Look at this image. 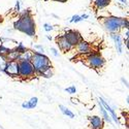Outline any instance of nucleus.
Returning a JSON list of instances; mask_svg holds the SVG:
<instances>
[{"label": "nucleus", "instance_id": "obj_8", "mask_svg": "<svg viewBox=\"0 0 129 129\" xmlns=\"http://www.w3.org/2000/svg\"><path fill=\"white\" fill-rule=\"evenodd\" d=\"M56 44H57V46L59 47V49L62 51V52H68V51H70L71 49H72V47L69 45V42L67 41V39L64 37L63 35H61V36H58L57 38H56Z\"/></svg>", "mask_w": 129, "mask_h": 129}, {"label": "nucleus", "instance_id": "obj_15", "mask_svg": "<svg viewBox=\"0 0 129 129\" xmlns=\"http://www.w3.org/2000/svg\"><path fill=\"white\" fill-rule=\"evenodd\" d=\"M59 109L61 110V112H62V114L63 115H65V116H67L68 118H71V119H73L74 118V114L70 111V110H68L66 106H64V105H59Z\"/></svg>", "mask_w": 129, "mask_h": 129}, {"label": "nucleus", "instance_id": "obj_18", "mask_svg": "<svg viewBox=\"0 0 129 129\" xmlns=\"http://www.w3.org/2000/svg\"><path fill=\"white\" fill-rule=\"evenodd\" d=\"M7 58L5 56H0V71H4V68L7 63Z\"/></svg>", "mask_w": 129, "mask_h": 129}, {"label": "nucleus", "instance_id": "obj_13", "mask_svg": "<svg viewBox=\"0 0 129 129\" xmlns=\"http://www.w3.org/2000/svg\"><path fill=\"white\" fill-rule=\"evenodd\" d=\"M37 103H38V98L37 97H32L28 102H24L22 104V107L23 109L31 110V109H34V107L37 105Z\"/></svg>", "mask_w": 129, "mask_h": 129}, {"label": "nucleus", "instance_id": "obj_27", "mask_svg": "<svg viewBox=\"0 0 129 129\" xmlns=\"http://www.w3.org/2000/svg\"><path fill=\"white\" fill-rule=\"evenodd\" d=\"M120 1H121V2L123 3V4H125V5L127 4V2H126V0H120Z\"/></svg>", "mask_w": 129, "mask_h": 129}, {"label": "nucleus", "instance_id": "obj_12", "mask_svg": "<svg viewBox=\"0 0 129 129\" xmlns=\"http://www.w3.org/2000/svg\"><path fill=\"white\" fill-rule=\"evenodd\" d=\"M111 37H112V39L115 41L116 49H117L118 53L121 54V53H122V48H123V44H122L121 36L118 34V33H112V34H111Z\"/></svg>", "mask_w": 129, "mask_h": 129}, {"label": "nucleus", "instance_id": "obj_22", "mask_svg": "<svg viewBox=\"0 0 129 129\" xmlns=\"http://www.w3.org/2000/svg\"><path fill=\"white\" fill-rule=\"evenodd\" d=\"M44 29H45L47 32H50V31H52L54 28H53V26H52V25H50V24L46 23V24L44 25Z\"/></svg>", "mask_w": 129, "mask_h": 129}, {"label": "nucleus", "instance_id": "obj_11", "mask_svg": "<svg viewBox=\"0 0 129 129\" xmlns=\"http://www.w3.org/2000/svg\"><path fill=\"white\" fill-rule=\"evenodd\" d=\"M77 50L80 54H90L91 53V46L88 44L87 41L82 39L77 45Z\"/></svg>", "mask_w": 129, "mask_h": 129}, {"label": "nucleus", "instance_id": "obj_24", "mask_svg": "<svg viewBox=\"0 0 129 129\" xmlns=\"http://www.w3.org/2000/svg\"><path fill=\"white\" fill-rule=\"evenodd\" d=\"M51 52H52V54H53V55L55 56V57H58V56H59V53L57 52V50H56V49L51 48Z\"/></svg>", "mask_w": 129, "mask_h": 129}, {"label": "nucleus", "instance_id": "obj_21", "mask_svg": "<svg viewBox=\"0 0 129 129\" xmlns=\"http://www.w3.org/2000/svg\"><path fill=\"white\" fill-rule=\"evenodd\" d=\"M65 91L69 94H76L77 93V88L74 87V86H70L68 88H65Z\"/></svg>", "mask_w": 129, "mask_h": 129}, {"label": "nucleus", "instance_id": "obj_1", "mask_svg": "<svg viewBox=\"0 0 129 129\" xmlns=\"http://www.w3.org/2000/svg\"><path fill=\"white\" fill-rule=\"evenodd\" d=\"M14 28L21 31L30 37H34L36 34V25L34 19L32 17L31 10L27 9L21 14L20 18L14 23Z\"/></svg>", "mask_w": 129, "mask_h": 129}, {"label": "nucleus", "instance_id": "obj_14", "mask_svg": "<svg viewBox=\"0 0 129 129\" xmlns=\"http://www.w3.org/2000/svg\"><path fill=\"white\" fill-rule=\"evenodd\" d=\"M111 0H95L94 1V6L96 9H101L110 5Z\"/></svg>", "mask_w": 129, "mask_h": 129}, {"label": "nucleus", "instance_id": "obj_4", "mask_svg": "<svg viewBox=\"0 0 129 129\" xmlns=\"http://www.w3.org/2000/svg\"><path fill=\"white\" fill-rule=\"evenodd\" d=\"M18 77H21L23 79H29L34 77L35 70L33 65L31 64L29 60L20 59L18 60Z\"/></svg>", "mask_w": 129, "mask_h": 129}, {"label": "nucleus", "instance_id": "obj_3", "mask_svg": "<svg viewBox=\"0 0 129 129\" xmlns=\"http://www.w3.org/2000/svg\"><path fill=\"white\" fill-rule=\"evenodd\" d=\"M102 25L111 33H117L121 28L128 29V20L125 18H119V17H107L103 18Z\"/></svg>", "mask_w": 129, "mask_h": 129}, {"label": "nucleus", "instance_id": "obj_9", "mask_svg": "<svg viewBox=\"0 0 129 129\" xmlns=\"http://www.w3.org/2000/svg\"><path fill=\"white\" fill-rule=\"evenodd\" d=\"M89 121H90L91 129H102L104 126V122L102 120V118H100L99 116L89 117Z\"/></svg>", "mask_w": 129, "mask_h": 129}, {"label": "nucleus", "instance_id": "obj_19", "mask_svg": "<svg viewBox=\"0 0 129 129\" xmlns=\"http://www.w3.org/2000/svg\"><path fill=\"white\" fill-rule=\"evenodd\" d=\"M10 51L12 50H9V49H7V48H5L3 46H0V56H5L6 57L10 53Z\"/></svg>", "mask_w": 129, "mask_h": 129}, {"label": "nucleus", "instance_id": "obj_23", "mask_svg": "<svg viewBox=\"0 0 129 129\" xmlns=\"http://www.w3.org/2000/svg\"><path fill=\"white\" fill-rule=\"evenodd\" d=\"M14 10H15L16 13H19L20 12V1H19V0H17V3H16V6H15Z\"/></svg>", "mask_w": 129, "mask_h": 129}, {"label": "nucleus", "instance_id": "obj_2", "mask_svg": "<svg viewBox=\"0 0 129 129\" xmlns=\"http://www.w3.org/2000/svg\"><path fill=\"white\" fill-rule=\"evenodd\" d=\"M30 62L34 67L35 73L39 74V76H42L47 70L53 68L52 65H51L49 57H47L44 53H40V52H33L32 53Z\"/></svg>", "mask_w": 129, "mask_h": 129}, {"label": "nucleus", "instance_id": "obj_7", "mask_svg": "<svg viewBox=\"0 0 129 129\" xmlns=\"http://www.w3.org/2000/svg\"><path fill=\"white\" fill-rule=\"evenodd\" d=\"M18 61L17 60H13V61H7L6 66L4 68V71L7 76L16 78L18 77Z\"/></svg>", "mask_w": 129, "mask_h": 129}, {"label": "nucleus", "instance_id": "obj_26", "mask_svg": "<svg viewBox=\"0 0 129 129\" xmlns=\"http://www.w3.org/2000/svg\"><path fill=\"white\" fill-rule=\"evenodd\" d=\"M53 1H57V2H62V3H64V2H66L67 0H53Z\"/></svg>", "mask_w": 129, "mask_h": 129}, {"label": "nucleus", "instance_id": "obj_17", "mask_svg": "<svg viewBox=\"0 0 129 129\" xmlns=\"http://www.w3.org/2000/svg\"><path fill=\"white\" fill-rule=\"evenodd\" d=\"M99 107H100V112H101V114H102V116H103V118H104V120L105 121H107L109 123H112V119H111V117H110V115L106 113V111L102 107V105L99 103Z\"/></svg>", "mask_w": 129, "mask_h": 129}, {"label": "nucleus", "instance_id": "obj_28", "mask_svg": "<svg viewBox=\"0 0 129 129\" xmlns=\"http://www.w3.org/2000/svg\"><path fill=\"white\" fill-rule=\"evenodd\" d=\"M47 37H48L49 40H52V37H51V36H47Z\"/></svg>", "mask_w": 129, "mask_h": 129}, {"label": "nucleus", "instance_id": "obj_6", "mask_svg": "<svg viewBox=\"0 0 129 129\" xmlns=\"http://www.w3.org/2000/svg\"><path fill=\"white\" fill-rule=\"evenodd\" d=\"M67 39V41L69 42V45L73 48V47H77V45L83 39L82 35L80 34V32L77 30H68L65 32V34L63 35Z\"/></svg>", "mask_w": 129, "mask_h": 129}, {"label": "nucleus", "instance_id": "obj_25", "mask_svg": "<svg viewBox=\"0 0 129 129\" xmlns=\"http://www.w3.org/2000/svg\"><path fill=\"white\" fill-rule=\"evenodd\" d=\"M34 49H38V50H40V53H41V52H44V47H42V46H39V45L34 46Z\"/></svg>", "mask_w": 129, "mask_h": 129}, {"label": "nucleus", "instance_id": "obj_10", "mask_svg": "<svg viewBox=\"0 0 129 129\" xmlns=\"http://www.w3.org/2000/svg\"><path fill=\"white\" fill-rule=\"evenodd\" d=\"M99 103L102 105V107L106 111V113H110V115H111V117H112V119L116 122V123H119V119H118V117H117V115H116V113H115V111L112 109V107L107 104L102 98H99Z\"/></svg>", "mask_w": 129, "mask_h": 129}, {"label": "nucleus", "instance_id": "obj_20", "mask_svg": "<svg viewBox=\"0 0 129 129\" xmlns=\"http://www.w3.org/2000/svg\"><path fill=\"white\" fill-rule=\"evenodd\" d=\"M81 21H83V19H82L81 16L74 15V16L71 18V20H70V23H79V22H81Z\"/></svg>", "mask_w": 129, "mask_h": 129}, {"label": "nucleus", "instance_id": "obj_16", "mask_svg": "<svg viewBox=\"0 0 129 129\" xmlns=\"http://www.w3.org/2000/svg\"><path fill=\"white\" fill-rule=\"evenodd\" d=\"M14 51L17 52L19 55H22V54H24V53H26V52L28 51V49H27L26 47H24L23 44H19V46H18Z\"/></svg>", "mask_w": 129, "mask_h": 129}, {"label": "nucleus", "instance_id": "obj_5", "mask_svg": "<svg viewBox=\"0 0 129 129\" xmlns=\"http://www.w3.org/2000/svg\"><path fill=\"white\" fill-rule=\"evenodd\" d=\"M87 62L89 64V66L92 68H101L104 64H105V60L104 58L97 53H90L88 57H87Z\"/></svg>", "mask_w": 129, "mask_h": 129}]
</instances>
